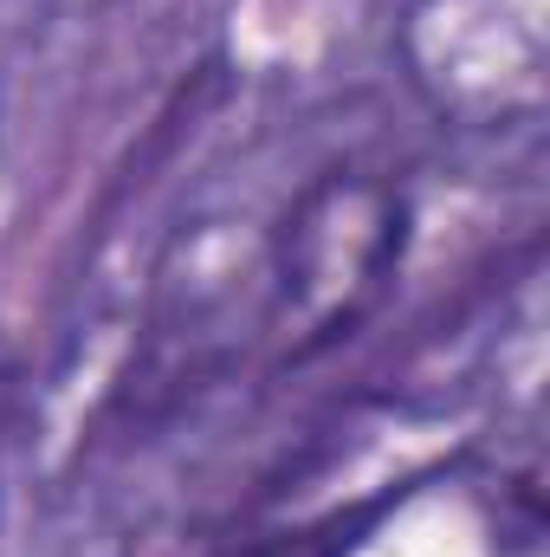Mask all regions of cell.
<instances>
[{
	"label": "cell",
	"instance_id": "cell-1",
	"mask_svg": "<svg viewBox=\"0 0 550 557\" xmlns=\"http://www.w3.org/2000/svg\"><path fill=\"white\" fill-rule=\"evenodd\" d=\"M402 240L409 208L376 175L337 169L298 195L278 234V318L291 324V357H317L370 311L402 260Z\"/></svg>",
	"mask_w": 550,
	"mask_h": 557
},
{
	"label": "cell",
	"instance_id": "cell-2",
	"mask_svg": "<svg viewBox=\"0 0 550 557\" xmlns=\"http://www.w3.org/2000/svg\"><path fill=\"white\" fill-rule=\"evenodd\" d=\"M396 499H402V493H376V499H363V506H337V512H317V519H304V525L260 532V539H247V545H234V552H221V557H350L370 532H376V519H383Z\"/></svg>",
	"mask_w": 550,
	"mask_h": 557
}]
</instances>
